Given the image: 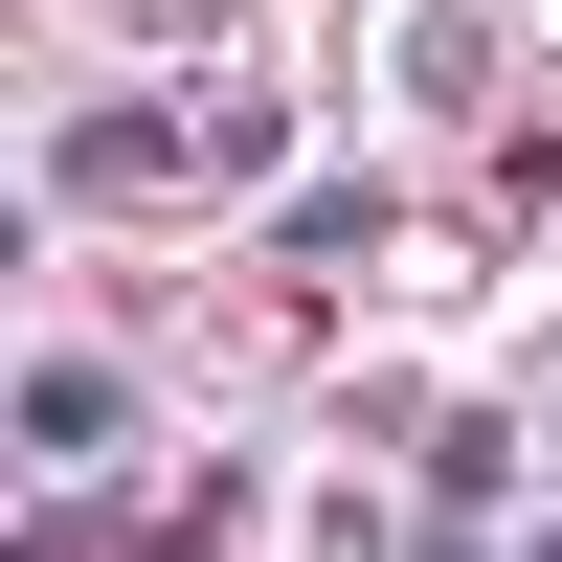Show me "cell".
Here are the masks:
<instances>
[{
    "label": "cell",
    "instance_id": "obj_2",
    "mask_svg": "<svg viewBox=\"0 0 562 562\" xmlns=\"http://www.w3.org/2000/svg\"><path fill=\"white\" fill-rule=\"evenodd\" d=\"M23 450L90 473V450H113V383H90V360H23Z\"/></svg>",
    "mask_w": 562,
    "mask_h": 562
},
{
    "label": "cell",
    "instance_id": "obj_3",
    "mask_svg": "<svg viewBox=\"0 0 562 562\" xmlns=\"http://www.w3.org/2000/svg\"><path fill=\"white\" fill-rule=\"evenodd\" d=\"M405 562H473V540H405Z\"/></svg>",
    "mask_w": 562,
    "mask_h": 562
},
{
    "label": "cell",
    "instance_id": "obj_1",
    "mask_svg": "<svg viewBox=\"0 0 562 562\" xmlns=\"http://www.w3.org/2000/svg\"><path fill=\"white\" fill-rule=\"evenodd\" d=\"M45 180H90V203H180V113H90Z\"/></svg>",
    "mask_w": 562,
    "mask_h": 562
}]
</instances>
